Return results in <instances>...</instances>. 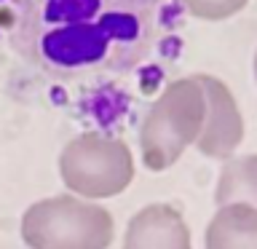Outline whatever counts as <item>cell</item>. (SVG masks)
<instances>
[{"label":"cell","instance_id":"obj_4","mask_svg":"<svg viewBox=\"0 0 257 249\" xmlns=\"http://www.w3.org/2000/svg\"><path fill=\"white\" fill-rule=\"evenodd\" d=\"M59 177L64 188L83 198H112L132 185L134 156L118 137L86 132L59 153Z\"/></svg>","mask_w":257,"mask_h":249},{"label":"cell","instance_id":"obj_8","mask_svg":"<svg viewBox=\"0 0 257 249\" xmlns=\"http://www.w3.org/2000/svg\"><path fill=\"white\" fill-rule=\"evenodd\" d=\"M217 206L225 204H252L257 206V153L254 156L228 158L222 166L214 193Z\"/></svg>","mask_w":257,"mask_h":249},{"label":"cell","instance_id":"obj_2","mask_svg":"<svg viewBox=\"0 0 257 249\" xmlns=\"http://www.w3.org/2000/svg\"><path fill=\"white\" fill-rule=\"evenodd\" d=\"M206 120V94L198 75L177 78L150 104L140 126L142 164L150 172H166L182 158Z\"/></svg>","mask_w":257,"mask_h":249},{"label":"cell","instance_id":"obj_5","mask_svg":"<svg viewBox=\"0 0 257 249\" xmlns=\"http://www.w3.org/2000/svg\"><path fill=\"white\" fill-rule=\"evenodd\" d=\"M206 94V120L196 148L206 158H230L244 140V118L230 88L214 75H198Z\"/></svg>","mask_w":257,"mask_h":249},{"label":"cell","instance_id":"obj_10","mask_svg":"<svg viewBox=\"0 0 257 249\" xmlns=\"http://www.w3.org/2000/svg\"><path fill=\"white\" fill-rule=\"evenodd\" d=\"M254 80H257V51H254Z\"/></svg>","mask_w":257,"mask_h":249},{"label":"cell","instance_id":"obj_9","mask_svg":"<svg viewBox=\"0 0 257 249\" xmlns=\"http://www.w3.org/2000/svg\"><path fill=\"white\" fill-rule=\"evenodd\" d=\"M193 19L201 22H222L244 11L249 0H177Z\"/></svg>","mask_w":257,"mask_h":249},{"label":"cell","instance_id":"obj_7","mask_svg":"<svg viewBox=\"0 0 257 249\" xmlns=\"http://www.w3.org/2000/svg\"><path fill=\"white\" fill-rule=\"evenodd\" d=\"M206 249H257V206L225 204L206 225Z\"/></svg>","mask_w":257,"mask_h":249},{"label":"cell","instance_id":"obj_3","mask_svg":"<svg viewBox=\"0 0 257 249\" xmlns=\"http://www.w3.org/2000/svg\"><path fill=\"white\" fill-rule=\"evenodd\" d=\"M112 236L107 209L75 196L35 201L22 217V241L30 249H107Z\"/></svg>","mask_w":257,"mask_h":249},{"label":"cell","instance_id":"obj_6","mask_svg":"<svg viewBox=\"0 0 257 249\" xmlns=\"http://www.w3.org/2000/svg\"><path fill=\"white\" fill-rule=\"evenodd\" d=\"M123 249H193L190 228L172 204H150L128 220Z\"/></svg>","mask_w":257,"mask_h":249},{"label":"cell","instance_id":"obj_1","mask_svg":"<svg viewBox=\"0 0 257 249\" xmlns=\"http://www.w3.org/2000/svg\"><path fill=\"white\" fill-rule=\"evenodd\" d=\"M164 0H11L8 40L59 78L126 72L150 56Z\"/></svg>","mask_w":257,"mask_h":249}]
</instances>
